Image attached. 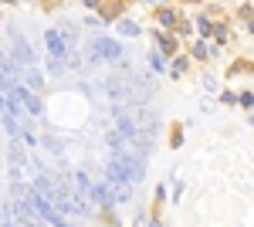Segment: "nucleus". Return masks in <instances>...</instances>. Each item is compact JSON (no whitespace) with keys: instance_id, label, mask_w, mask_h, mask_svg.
<instances>
[{"instance_id":"nucleus-1","label":"nucleus","mask_w":254,"mask_h":227,"mask_svg":"<svg viewBox=\"0 0 254 227\" xmlns=\"http://www.w3.org/2000/svg\"><path fill=\"white\" fill-rule=\"evenodd\" d=\"M126 41L112 38L109 31H102V34H88V38L81 41V61H85V72H92V68H105V65H119L122 58H126Z\"/></svg>"},{"instance_id":"nucleus-2","label":"nucleus","mask_w":254,"mask_h":227,"mask_svg":"<svg viewBox=\"0 0 254 227\" xmlns=\"http://www.w3.org/2000/svg\"><path fill=\"white\" fill-rule=\"evenodd\" d=\"M105 180H119V183L139 187L146 180V156L132 152V150H116L105 159Z\"/></svg>"},{"instance_id":"nucleus-3","label":"nucleus","mask_w":254,"mask_h":227,"mask_svg":"<svg viewBox=\"0 0 254 227\" xmlns=\"http://www.w3.org/2000/svg\"><path fill=\"white\" fill-rule=\"evenodd\" d=\"M3 34H7V58L17 65L20 72L24 68H41V51L31 44V38L20 31L17 24H3Z\"/></svg>"},{"instance_id":"nucleus-4","label":"nucleus","mask_w":254,"mask_h":227,"mask_svg":"<svg viewBox=\"0 0 254 227\" xmlns=\"http://www.w3.org/2000/svg\"><path fill=\"white\" fill-rule=\"evenodd\" d=\"M7 95H14L17 98V105L24 109V115L27 119H44V112H48V105H44V95H38V92H31V88H24V85H14Z\"/></svg>"},{"instance_id":"nucleus-5","label":"nucleus","mask_w":254,"mask_h":227,"mask_svg":"<svg viewBox=\"0 0 254 227\" xmlns=\"http://www.w3.org/2000/svg\"><path fill=\"white\" fill-rule=\"evenodd\" d=\"M109 34L119 41H139L146 34V20H139L136 14H126V17H119L112 27H109Z\"/></svg>"},{"instance_id":"nucleus-6","label":"nucleus","mask_w":254,"mask_h":227,"mask_svg":"<svg viewBox=\"0 0 254 227\" xmlns=\"http://www.w3.org/2000/svg\"><path fill=\"white\" fill-rule=\"evenodd\" d=\"M149 38H153V44H149V48H153V51H159L166 61L183 51V41L176 38L173 31H156V27H153V31H149Z\"/></svg>"},{"instance_id":"nucleus-7","label":"nucleus","mask_w":254,"mask_h":227,"mask_svg":"<svg viewBox=\"0 0 254 227\" xmlns=\"http://www.w3.org/2000/svg\"><path fill=\"white\" fill-rule=\"evenodd\" d=\"M132 7L136 3H129V0H105L102 7H98L95 14H98V20L105 24V27H112L119 17H126V14H132Z\"/></svg>"},{"instance_id":"nucleus-8","label":"nucleus","mask_w":254,"mask_h":227,"mask_svg":"<svg viewBox=\"0 0 254 227\" xmlns=\"http://www.w3.org/2000/svg\"><path fill=\"white\" fill-rule=\"evenodd\" d=\"M41 44H44V58H58V61L68 58V44L61 41V34L55 31V24L41 31Z\"/></svg>"},{"instance_id":"nucleus-9","label":"nucleus","mask_w":254,"mask_h":227,"mask_svg":"<svg viewBox=\"0 0 254 227\" xmlns=\"http://www.w3.org/2000/svg\"><path fill=\"white\" fill-rule=\"evenodd\" d=\"M149 17H153V27H156V31H173L176 20L183 17V10H180L173 0H170L166 7H156V10H149Z\"/></svg>"},{"instance_id":"nucleus-10","label":"nucleus","mask_w":254,"mask_h":227,"mask_svg":"<svg viewBox=\"0 0 254 227\" xmlns=\"http://www.w3.org/2000/svg\"><path fill=\"white\" fill-rule=\"evenodd\" d=\"M55 31L61 34V41L68 44V51H81V41H85V34H81L78 24H71L68 17H61L58 24H55Z\"/></svg>"},{"instance_id":"nucleus-11","label":"nucleus","mask_w":254,"mask_h":227,"mask_svg":"<svg viewBox=\"0 0 254 227\" xmlns=\"http://www.w3.org/2000/svg\"><path fill=\"white\" fill-rule=\"evenodd\" d=\"M210 44L227 51L234 44V34H231V17H214V31H210Z\"/></svg>"},{"instance_id":"nucleus-12","label":"nucleus","mask_w":254,"mask_h":227,"mask_svg":"<svg viewBox=\"0 0 254 227\" xmlns=\"http://www.w3.org/2000/svg\"><path fill=\"white\" fill-rule=\"evenodd\" d=\"M190 20H193V34L200 41H210V31H214V17H210V10L207 7H196V10H187Z\"/></svg>"},{"instance_id":"nucleus-13","label":"nucleus","mask_w":254,"mask_h":227,"mask_svg":"<svg viewBox=\"0 0 254 227\" xmlns=\"http://www.w3.org/2000/svg\"><path fill=\"white\" fill-rule=\"evenodd\" d=\"M183 51H187V58L193 61V68H196V65H210V41L193 38V41L183 44Z\"/></svg>"},{"instance_id":"nucleus-14","label":"nucleus","mask_w":254,"mask_h":227,"mask_svg":"<svg viewBox=\"0 0 254 227\" xmlns=\"http://www.w3.org/2000/svg\"><path fill=\"white\" fill-rule=\"evenodd\" d=\"M190 68H193V61L187 58V51H180V55H173L170 61H166V75L173 78V81L187 78V75H190Z\"/></svg>"},{"instance_id":"nucleus-15","label":"nucleus","mask_w":254,"mask_h":227,"mask_svg":"<svg viewBox=\"0 0 254 227\" xmlns=\"http://www.w3.org/2000/svg\"><path fill=\"white\" fill-rule=\"evenodd\" d=\"M20 85H24V88H31V92H38V95H44L48 78H44L41 68H24V72H20Z\"/></svg>"},{"instance_id":"nucleus-16","label":"nucleus","mask_w":254,"mask_h":227,"mask_svg":"<svg viewBox=\"0 0 254 227\" xmlns=\"http://www.w3.org/2000/svg\"><path fill=\"white\" fill-rule=\"evenodd\" d=\"M142 61L149 65V72H153V75H166V58L159 55V51L146 48V51H142Z\"/></svg>"},{"instance_id":"nucleus-17","label":"nucleus","mask_w":254,"mask_h":227,"mask_svg":"<svg viewBox=\"0 0 254 227\" xmlns=\"http://www.w3.org/2000/svg\"><path fill=\"white\" fill-rule=\"evenodd\" d=\"M173 34L180 41H183V44H187V41H193L196 34H193V20H190V14H187V10H183V17L176 20V27H173Z\"/></svg>"},{"instance_id":"nucleus-18","label":"nucleus","mask_w":254,"mask_h":227,"mask_svg":"<svg viewBox=\"0 0 254 227\" xmlns=\"http://www.w3.org/2000/svg\"><path fill=\"white\" fill-rule=\"evenodd\" d=\"M0 126H3V133H7V139H14V143H17L20 129H24L17 115H10V112H0Z\"/></svg>"},{"instance_id":"nucleus-19","label":"nucleus","mask_w":254,"mask_h":227,"mask_svg":"<svg viewBox=\"0 0 254 227\" xmlns=\"http://www.w3.org/2000/svg\"><path fill=\"white\" fill-rule=\"evenodd\" d=\"M41 72H44V78H64L68 72H64V61H58V58H41Z\"/></svg>"},{"instance_id":"nucleus-20","label":"nucleus","mask_w":254,"mask_h":227,"mask_svg":"<svg viewBox=\"0 0 254 227\" xmlns=\"http://www.w3.org/2000/svg\"><path fill=\"white\" fill-rule=\"evenodd\" d=\"M17 139L24 143V146H27V150H38V146H41V136L34 133V129H27V126L20 129V136H17Z\"/></svg>"},{"instance_id":"nucleus-21","label":"nucleus","mask_w":254,"mask_h":227,"mask_svg":"<svg viewBox=\"0 0 254 227\" xmlns=\"http://www.w3.org/2000/svg\"><path fill=\"white\" fill-rule=\"evenodd\" d=\"M217 102H220V105H227V109H234V105H237V92L224 85V88H217Z\"/></svg>"},{"instance_id":"nucleus-22","label":"nucleus","mask_w":254,"mask_h":227,"mask_svg":"<svg viewBox=\"0 0 254 227\" xmlns=\"http://www.w3.org/2000/svg\"><path fill=\"white\" fill-rule=\"evenodd\" d=\"M237 109H244V112H254V88H244V92H237Z\"/></svg>"},{"instance_id":"nucleus-23","label":"nucleus","mask_w":254,"mask_h":227,"mask_svg":"<svg viewBox=\"0 0 254 227\" xmlns=\"http://www.w3.org/2000/svg\"><path fill=\"white\" fill-rule=\"evenodd\" d=\"M234 17H237V20H251V17H254V3H251V0H241Z\"/></svg>"},{"instance_id":"nucleus-24","label":"nucleus","mask_w":254,"mask_h":227,"mask_svg":"<svg viewBox=\"0 0 254 227\" xmlns=\"http://www.w3.org/2000/svg\"><path fill=\"white\" fill-rule=\"evenodd\" d=\"M146 224H149V210L139 207V210H136V217H132V227H146Z\"/></svg>"},{"instance_id":"nucleus-25","label":"nucleus","mask_w":254,"mask_h":227,"mask_svg":"<svg viewBox=\"0 0 254 227\" xmlns=\"http://www.w3.org/2000/svg\"><path fill=\"white\" fill-rule=\"evenodd\" d=\"M217 85H220V81H217L214 72H203V88H207V92H217Z\"/></svg>"},{"instance_id":"nucleus-26","label":"nucleus","mask_w":254,"mask_h":227,"mask_svg":"<svg viewBox=\"0 0 254 227\" xmlns=\"http://www.w3.org/2000/svg\"><path fill=\"white\" fill-rule=\"evenodd\" d=\"M153 197H156V207H166V183H156Z\"/></svg>"},{"instance_id":"nucleus-27","label":"nucleus","mask_w":254,"mask_h":227,"mask_svg":"<svg viewBox=\"0 0 254 227\" xmlns=\"http://www.w3.org/2000/svg\"><path fill=\"white\" fill-rule=\"evenodd\" d=\"M173 3L180 7V10H183V7H187V10H196V7H203L207 0H173Z\"/></svg>"},{"instance_id":"nucleus-28","label":"nucleus","mask_w":254,"mask_h":227,"mask_svg":"<svg viewBox=\"0 0 254 227\" xmlns=\"http://www.w3.org/2000/svg\"><path fill=\"white\" fill-rule=\"evenodd\" d=\"M139 7H146V10H156V7H166L170 0H136Z\"/></svg>"},{"instance_id":"nucleus-29","label":"nucleus","mask_w":254,"mask_h":227,"mask_svg":"<svg viewBox=\"0 0 254 227\" xmlns=\"http://www.w3.org/2000/svg\"><path fill=\"white\" fill-rule=\"evenodd\" d=\"M105 0H81V7H85V14H95L98 7H102Z\"/></svg>"},{"instance_id":"nucleus-30","label":"nucleus","mask_w":254,"mask_h":227,"mask_svg":"<svg viewBox=\"0 0 254 227\" xmlns=\"http://www.w3.org/2000/svg\"><path fill=\"white\" fill-rule=\"evenodd\" d=\"M183 197V180H173V204Z\"/></svg>"},{"instance_id":"nucleus-31","label":"nucleus","mask_w":254,"mask_h":227,"mask_svg":"<svg viewBox=\"0 0 254 227\" xmlns=\"http://www.w3.org/2000/svg\"><path fill=\"white\" fill-rule=\"evenodd\" d=\"M170 143H173V146H180V143H183V129H180V126L173 129V139H170Z\"/></svg>"},{"instance_id":"nucleus-32","label":"nucleus","mask_w":254,"mask_h":227,"mask_svg":"<svg viewBox=\"0 0 254 227\" xmlns=\"http://www.w3.org/2000/svg\"><path fill=\"white\" fill-rule=\"evenodd\" d=\"M244 31H248V34L254 38V17H251V20H244Z\"/></svg>"},{"instance_id":"nucleus-33","label":"nucleus","mask_w":254,"mask_h":227,"mask_svg":"<svg viewBox=\"0 0 254 227\" xmlns=\"http://www.w3.org/2000/svg\"><path fill=\"white\" fill-rule=\"evenodd\" d=\"M248 126H254V112H248Z\"/></svg>"},{"instance_id":"nucleus-34","label":"nucleus","mask_w":254,"mask_h":227,"mask_svg":"<svg viewBox=\"0 0 254 227\" xmlns=\"http://www.w3.org/2000/svg\"><path fill=\"white\" fill-rule=\"evenodd\" d=\"M3 3H7V0H0V7H3Z\"/></svg>"},{"instance_id":"nucleus-35","label":"nucleus","mask_w":254,"mask_h":227,"mask_svg":"<svg viewBox=\"0 0 254 227\" xmlns=\"http://www.w3.org/2000/svg\"><path fill=\"white\" fill-rule=\"evenodd\" d=\"M251 3H254V0H251Z\"/></svg>"}]
</instances>
